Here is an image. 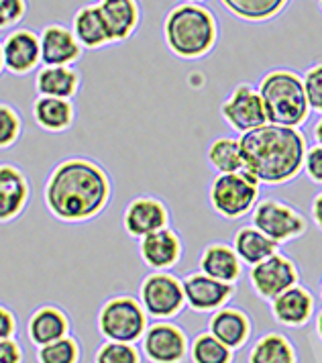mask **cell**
I'll list each match as a JSON object with an SVG mask.
<instances>
[{
    "label": "cell",
    "instance_id": "obj_1",
    "mask_svg": "<svg viewBox=\"0 0 322 363\" xmlns=\"http://www.w3.org/2000/svg\"><path fill=\"white\" fill-rule=\"evenodd\" d=\"M113 199V180L104 165L72 155L49 169L43 184V204L65 225L90 223L106 211Z\"/></svg>",
    "mask_w": 322,
    "mask_h": 363
},
{
    "label": "cell",
    "instance_id": "obj_2",
    "mask_svg": "<svg viewBox=\"0 0 322 363\" xmlns=\"http://www.w3.org/2000/svg\"><path fill=\"white\" fill-rule=\"evenodd\" d=\"M239 143L243 169L259 184H284L304 167V135L294 127L267 123L241 135Z\"/></svg>",
    "mask_w": 322,
    "mask_h": 363
},
{
    "label": "cell",
    "instance_id": "obj_3",
    "mask_svg": "<svg viewBox=\"0 0 322 363\" xmlns=\"http://www.w3.org/2000/svg\"><path fill=\"white\" fill-rule=\"evenodd\" d=\"M216 39V18L204 4L179 2L163 18V41L179 60H200L209 55Z\"/></svg>",
    "mask_w": 322,
    "mask_h": 363
},
{
    "label": "cell",
    "instance_id": "obj_4",
    "mask_svg": "<svg viewBox=\"0 0 322 363\" xmlns=\"http://www.w3.org/2000/svg\"><path fill=\"white\" fill-rule=\"evenodd\" d=\"M267 121L282 127H300L310 115L304 80L294 69H272L257 86Z\"/></svg>",
    "mask_w": 322,
    "mask_h": 363
},
{
    "label": "cell",
    "instance_id": "obj_5",
    "mask_svg": "<svg viewBox=\"0 0 322 363\" xmlns=\"http://www.w3.org/2000/svg\"><path fill=\"white\" fill-rule=\"evenodd\" d=\"M145 308L141 306L139 298L129 294H118V296L104 300L96 316L98 333L106 341L116 343H131L135 345L137 341L143 339L149 320H147Z\"/></svg>",
    "mask_w": 322,
    "mask_h": 363
},
{
    "label": "cell",
    "instance_id": "obj_6",
    "mask_svg": "<svg viewBox=\"0 0 322 363\" xmlns=\"http://www.w3.org/2000/svg\"><path fill=\"white\" fill-rule=\"evenodd\" d=\"M259 182L245 169L235 174H218L210 184L209 199L212 208L226 218L247 215L257 202Z\"/></svg>",
    "mask_w": 322,
    "mask_h": 363
},
{
    "label": "cell",
    "instance_id": "obj_7",
    "mask_svg": "<svg viewBox=\"0 0 322 363\" xmlns=\"http://www.w3.org/2000/svg\"><path fill=\"white\" fill-rule=\"evenodd\" d=\"M139 302L147 316L155 320H170L182 313L186 304L184 284L170 272H151L139 286Z\"/></svg>",
    "mask_w": 322,
    "mask_h": 363
},
{
    "label": "cell",
    "instance_id": "obj_8",
    "mask_svg": "<svg viewBox=\"0 0 322 363\" xmlns=\"http://www.w3.org/2000/svg\"><path fill=\"white\" fill-rule=\"evenodd\" d=\"M253 227L270 237L275 243L290 241L294 237L302 235L306 229V220L300 213L279 200H263L253 211Z\"/></svg>",
    "mask_w": 322,
    "mask_h": 363
},
{
    "label": "cell",
    "instance_id": "obj_9",
    "mask_svg": "<svg viewBox=\"0 0 322 363\" xmlns=\"http://www.w3.org/2000/svg\"><path fill=\"white\" fill-rule=\"evenodd\" d=\"M188 351L186 333L170 320H155L141 339V355L151 363H182Z\"/></svg>",
    "mask_w": 322,
    "mask_h": 363
},
{
    "label": "cell",
    "instance_id": "obj_10",
    "mask_svg": "<svg viewBox=\"0 0 322 363\" xmlns=\"http://www.w3.org/2000/svg\"><path fill=\"white\" fill-rule=\"evenodd\" d=\"M221 113L225 121L241 135L259 129L267 125V113L263 106V100L259 96V90L251 84H239L233 88V92L226 96L221 106Z\"/></svg>",
    "mask_w": 322,
    "mask_h": 363
},
{
    "label": "cell",
    "instance_id": "obj_11",
    "mask_svg": "<svg viewBox=\"0 0 322 363\" xmlns=\"http://www.w3.org/2000/svg\"><path fill=\"white\" fill-rule=\"evenodd\" d=\"M33 188L21 165L0 162V225H11L25 215L31 202Z\"/></svg>",
    "mask_w": 322,
    "mask_h": 363
},
{
    "label": "cell",
    "instance_id": "obj_12",
    "mask_svg": "<svg viewBox=\"0 0 322 363\" xmlns=\"http://www.w3.org/2000/svg\"><path fill=\"white\" fill-rule=\"evenodd\" d=\"M4 72L11 76H29L43 66L39 33L29 27H16L2 39Z\"/></svg>",
    "mask_w": 322,
    "mask_h": 363
},
{
    "label": "cell",
    "instance_id": "obj_13",
    "mask_svg": "<svg viewBox=\"0 0 322 363\" xmlns=\"http://www.w3.org/2000/svg\"><path fill=\"white\" fill-rule=\"evenodd\" d=\"M39 45L43 66L74 67L84 53V48L76 39L72 27L64 23H48L39 31Z\"/></svg>",
    "mask_w": 322,
    "mask_h": 363
},
{
    "label": "cell",
    "instance_id": "obj_14",
    "mask_svg": "<svg viewBox=\"0 0 322 363\" xmlns=\"http://www.w3.org/2000/svg\"><path fill=\"white\" fill-rule=\"evenodd\" d=\"M170 225L167 206L155 196H137L123 213V229L133 239H143Z\"/></svg>",
    "mask_w": 322,
    "mask_h": 363
},
{
    "label": "cell",
    "instance_id": "obj_15",
    "mask_svg": "<svg viewBox=\"0 0 322 363\" xmlns=\"http://www.w3.org/2000/svg\"><path fill=\"white\" fill-rule=\"evenodd\" d=\"M249 276H251V284L255 292L265 300H274L286 290H290L292 286H296L298 281L294 264L279 253H274L261 264L253 265Z\"/></svg>",
    "mask_w": 322,
    "mask_h": 363
},
{
    "label": "cell",
    "instance_id": "obj_16",
    "mask_svg": "<svg viewBox=\"0 0 322 363\" xmlns=\"http://www.w3.org/2000/svg\"><path fill=\"white\" fill-rule=\"evenodd\" d=\"M25 333L35 349L49 345L72 335V318L57 304H41L29 314Z\"/></svg>",
    "mask_w": 322,
    "mask_h": 363
},
{
    "label": "cell",
    "instance_id": "obj_17",
    "mask_svg": "<svg viewBox=\"0 0 322 363\" xmlns=\"http://www.w3.org/2000/svg\"><path fill=\"white\" fill-rule=\"evenodd\" d=\"M139 255L153 272H170L182 257V241L170 227L139 239Z\"/></svg>",
    "mask_w": 322,
    "mask_h": 363
},
{
    "label": "cell",
    "instance_id": "obj_18",
    "mask_svg": "<svg viewBox=\"0 0 322 363\" xmlns=\"http://www.w3.org/2000/svg\"><path fill=\"white\" fill-rule=\"evenodd\" d=\"M182 284H184L186 304L198 313H209V311L223 306L233 294V284L214 280L202 272L190 274Z\"/></svg>",
    "mask_w": 322,
    "mask_h": 363
},
{
    "label": "cell",
    "instance_id": "obj_19",
    "mask_svg": "<svg viewBox=\"0 0 322 363\" xmlns=\"http://www.w3.org/2000/svg\"><path fill=\"white\" fill-rule=\"evenodd\" d=\"M82 86V76L76 67L41 66L35 72L37 96L74 100Z\"/></svg>",
    "mask_w": 322,
    "mask_h": 363
},
{
    "label": "cell",
    "instance_id": "obj_20",
    "mask_svg": "<svg viewBox=\"0 0 322 363\" xmlns=\"http://www.w3.org/2000/svg\"><path fill=\"white\" fill-rule=\"evenodd\" d=\"M31 115L35 125L49 135H62L70 131L76 123V104L74 100L37 96L33 100Z\"/></svg>",
    "mask_w": 322,
    "mask_h": 363
},
{
    "label": "cell",
    "instance_id": "obj_21",
    "mask_svg": "<svg viewBox=\"0 0 322 363\" xmlns=\"http://www.w3.org/2000/svg\"><path fill=\"white\" fill-rule=\"evenodd\" d=\"M113 43H123L133 37L141 23V9L137 0H98L96 2Z\"/></svg>",
    "mask_w": 322,
    "mask_h": 363
},
{
    "label": "cell",
    "instance_id": "obj_22",
    "mask_svg": "<svg viewBox=\"0 0 322 363\" xmlns=\"http://www.w3.org/2000/svg\"><path fill=\"white\" fill-rule=\"evenodd\" d=\"M70 27L84 50H102L113 43V37L106 29V23L102 18V13H100L96 2H88V4L80 6L74 13Z\"/></svg>",
    "mask_w": 322,
    "mask_h": 363
},
{
    "label": "cell",
    "instance_id": "obj_23",
    "mask_svg": "<svg viewBox=\"0 0 322 363\" xmlns=\"http://www.w3.org/2000/svg\"><path fill=\"white\" fill-rule=\"evenodd\" d=\"M241 259L235 249L223 243H214L200 255V272L225 284H233L241 278Z\"/></svg>",
    "mask_w": 322,
    "mask_h": 363
},
{
    "label": "cell",
    "instance_id": "obj_24",
    "mask_svg": "<svg viewBox=\"0 0 322 363\" xmlns=\"http://www.w3.org/2000/svg\"><path fill=\"white\" fill-rule=\"evenodd\" d=\"M272 311L275 318L288 327L304 325L312 313V296L304 288L292 286L290 290H286L284 294L272 300Z\"/></svg>",
    "mask_w": 322,
    "mask_h": 363
},
{
    "label": "cell",
    "instance_id": "obj_25",
    "mask_svg": "<svg viewBox=\"0 0 322 363\" xmlns=\"http://www.w3.org/2000/svg\"><path fill=\"white\" fill-rule=\"evenodd\" d=\"M210 335L216 337L228 349L241 347L249 337V320L247 316L235 308H223L210 318Z\"/></svg>",
    "mask_w": 322,
    "mask_h": 363
},
{
    "label": "cell",
    "instance_id": "obj_26",
    "mask_svg": "<svg viewBox=\"0 0 322 363\" xmlns=\"http://www.w3.org/2000/svg\"><path fill=\"white\" fill-rule=\"evenodd\" d=\"M277 245L279 243L272 241L270 237H265L263 233L257 231L251 225V227H243V229L237 231V235H235V247L233 249L237 251L241 262L253 267V265L261 264L263 259L272 257L277 251Z\"/></svg>",
    "mask_w": 322,
    "mask_h": 363
},
{
    "label": "cell",
    "instance_id": "obj_27",
    "mask_svg": "<svg viewBox=\"0 0 322 363\" xmlns=\"http://www.w3.org/2000/svg\"><path fill=\"white\" fill-rule=\"evenodd\" d=\"M228 13L249 23H263L277 17L288 0H221Z\"/></svg>",
    "mask_w": 322,
    "mask_h": 363
},
{
    "label": "cell",
    "instance_id": "obj_28",
    "mask_svg": "<svg viewBox=\"0 0 322 363\" xmlns=\"http://www.w3.org/2000/svg\"><path fill=\"white\" fill-rule=\"evenodd\" d=\"M209 164L218 174H235L243 169L241 143L233 137H218L209 145Z\"/></svg>",
    "mask_w": 322,
    "mask_h": 363
},
{
    "label": "cell",
    "instance_id": "obj_29",
    "mask_svg": "<svg viewBox=\"0 0 322 363\" xmlns=\"http://www.w3.org/2000/svg\"><path fill=\"white\" fill-rule=\"evenodd\" d=\"M249 363H294L290 341L277 333L263 335L249 353Z\"/></svg>",
    "mask_w": 322,
    "mask_h": 363
},
{
    "label": "cell",
    "instance_id": "obj_30",
    "mask_svg": "<svg viewBox=\"0 0 322 363\" xmlns=\"http://www.w3.org/2000/svg\"><path fill=\"white\" fill-rule=\"evenodd\" d=\"M37 363H80L82 345L74 335H67L60 341L35 349Z\"/></svg>",
    "mask_w": 322,
    "mask_h": 363
},
{
    "label": "cell",
    "instance_id": "obj_31",
    "mask_svg": "<svg viewBox=\"0 0 322 363\" xmlns=\"http://www.w3.org/2000/svg\"><path fill=\"white\" fill-rule=\"evenodd\" d=\"M231 351L233 349H228L210 333H200L192 341L190 357L194 363H231Z\"/></svg>",
    "mask_w": 322,
    "mask_h": 363
},
{
    "label": "cell",
    "instance_id": "obj_32",
    "mask_svg": "<svg viewBox=\"0 0 322 363\" xmlns=\"http://www.w3.org/2000/svg\"><path fill=\"white\" fill-rule=\"evenodd\" d=\"M25 131V121L11 102H0V151L15 147Z\"/></svg>",
    "mask_w": 322,
    "mask_h": 363
},
{
    "label": "cell",
    "instance_id": "obj_33",
    "mask_svg": "<svg viewBox=\"0 0 322 363\" xmlns=\"http://www.w3.org/2000/svg\"><path fill=\"white\" fill-rule=\"evenodd\" d=\"M94 363H141V351L131 343L104 341L94 353Z\"/></svg>",
    "mask_w": 322,
    "mask_h": 363
},
{
    "label": "cell",
    "instance_id": "obj_34",
    "mask_svg": "<svg viewBox=\"0 0 322 363\" xmlns=\"http://www.w3.org/2000/svg\"><path fill=\"white\" fill-rule=\"evenodd\" d=\"M27 0H0V31H13L27 17Z\"/></svg>",
    "mask_w": 322,
    "mask_h": 363
},
{
    "label": "cell",
    "instance_id": "obj_35",
    "mask_svg": "<svg viewBox=\"0 0 322 363\" xmlns=\"http://www.w3.org/2000/svg\"><path fill=\"white\" fill-rule=\"evenodd\" d=\"M302 80H304V92L310 111L322 115V64L310 67L302 76Z\"/></svg>",
    "mask_w": 322,
    "mask_h": 363
},
{
    "label": "cell",
    "instance_id": "obj_36",
    "mask_svg": "<svg viewBox=\"0 0 322 363\" xmlns=\"http://www.w3.org/2000/svg\"><path fill=\"white\" fill-rule=\"evenodd\" d=\"M304 169L310 180L322 184V145L308 149L306 157H304Z\"/></svg>",
    "mask_w": 322,
    "mask_h": 363
},
{
    "label": "cell",
    "instance_id": "obj_37",
    "mask_svg": "<svg viewBox=\"0 0 322 363\" xmlns=\"http://www.w3.org/2000/svg\"><path fill=\"white\" fill-rule=\"evenodd\" d=\"M0 363H25V349L16 337L0 341Z\"/></svg>",
    "mask_w": 322,
    "mask_h": 363
},
{
    "label": "cell",
    "instance_id": "obj_38",
    "mask_svg": "<svg viewBox=\"0 0 322 363\" xmlns=\"http://www.w3.org/2000/svg\"><path fill=\"white\" fill-rule=\"evenodd\" d=\"M16 335H18V318L6 304L0 302V341L15 339Z\"/></svg>",
    "mask_w": 322,
    "mask_h": 363
},
{
    "label": "cell",
    "instance_id": "obj_39",
    "mask_svg": "<svg viewBox=\"0 0 322 363\" xmlns=\"http://www.w3.org/2000/svg\"><path fill=\"white\" fill-rule=\"evenodd\" d=\"M312 218L322 229V192H318V196L312 202Z\"/></svg>",
    "mask_w": 322,
    "mask_h": 363
},
{
    "label": "cell",
    "instance_id": "obj_40",
    "mask_svg": "<svg viewBox=\"0 0 322 363\" xmlns=\"http://www.w3.org/2000/svg\"><path fill=\"white\" fill-rule=\"evenodd\" d=\"M312 133H314V139H316V143H318V145H322V116H321V121L314 125Z\"/></svg>",
    "mask_w": 322,
    "mask_h": 363
},
{
    "label": "cell",
    "instance_id": "obj_41",
    "mask_svg": "<svg viewBox=\"0 0 322 363\" xmlns=\"http://www.w3.org/2000/svg\"><path fill=\"white\" fill-rule=\"evenodd\" d=\"M4 72V55H2V39H0V76Z\"/></svg>",
    "mask_w": 322,
    "mask_h": 363
},
{
    "label": "cell",
    "instance_id": "obj_42",
    "mask_svg": "<svg viewBox=\"0 0 322 363\" xmlns=\"http://www.w3.org/2000/svg\"><path fill=\"white\" fill-rule=\"evenodd\" d=\"M318 333H321V337H322V313L318 314Z\"/></svg>",
    "mask_w": 322,
    "mask_h": 363
},
{
    "label": "cell",
    "instance_id": "obj_43",
    "mask_svg": "<svg viewBox=\"0 0 322 363\" xmlns=\"http://www.w3.org/2000/svg\"><path fill=\"white\" fill-rule=\"evenodd\" d=\"M182 2H192V4H202L204 0H182Z\"/></svg>",
    "mask_w": 322,
    "mask_h": 363
},
{
    "label": "cell",
    "instance_id": "obj_44",
    "mask_svg": "<svg viewBox=\"0 0 322 363\" xmlns=\"http://www.w3.org/2000/svg\"><path fill=\"white\" fill-rule=\"evenodd\" d=\"M318 4H321V11H322V0H318Z\"/></svg>",
    "mask_w": 322,
    "mask_h": 363
},
{
    "label": "cell",
    "instance_id": "obj_45",
    "mask_svg": "<svg viewBox=\"0 0 322 363\" xmlns=\"http://www.w3.org/2000/svg\"><path fill=\"white\" fill-rule=\"evenodd\" d=\"M321 292H322V290H321Z\"/></svg>",
    "mask_w": 322,
    "mask_h": 363
}]
</instances>
